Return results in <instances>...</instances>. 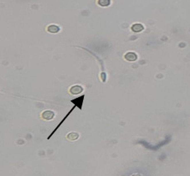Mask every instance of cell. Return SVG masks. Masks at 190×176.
Wrapping results in <instances>:
<instances>
[{"instance_id": "obj_1", "label": "cell", "mask_w": 190, "mask_h": 176, "mask_svg": "<svg viewBox=\"0 0 190 176\" xmlns=\"http://www.w3.org/2000/svg\"><path fill=\"white\" fill-rule=\"evenodd\" d=\"M55 116V113L53 110H44L40 114V118L45 121H49V120L54 119Z\"/></svg>"}, {"instance_id": "obj_2", "label": "cell", "mask_w": 190, "mask_h": 176, "mask_svg": "<svg viewBox=\"0 0 190 176\" xmlns=\"http://www.w3.org/2000/svg\"><path fill=\"white\" fill-rule=\"evenodd\" d=\"M82 91H83V87L80 85L73 86L72 87L69 88V93L71 95H77Z\"/></svg>"}, {"instance_id": "obj_3", "label": "cell", "mask_w": 190, "mask_h": 176, "mask_svg": "<svg viewBox=\"0 0 190 176\" xmlns=\"http://www.w3.org/2000/svg\"><path fill=\"white\" fill-rule=\"evenodd\" d=\"M84 98H85V96H80V97L72 100L71 102L73 103L74 105H76L80 109H82V104H83V100H84Z\"/></svg>"}, {"instance_id": "obj_4", "label": "cell", "mask_w": 190, "mask_h": 176, "mask_svg": "<svg viewBox=\"0 0 190 176\" xmlns=\"http://www.w3.org/2000/svg\"><path fill=\"white\" fill-rule=\"evenodd\" d=\"M46 30H47V31L49 32V33L56 34V33H58V32L59 31L60 28H59V26H57V25H49Z\"/></svg>"}, {"instance_id": "obj_5", "label": "cell", "mask_w": 190, "mask_h": 176, "mask_svg": "<svg viewBox=\"0 0 190 176\" xmlns=\"http://www.w3.org/2000/svg\"><path fill=\"white\" fill-rule=\"evenodd\" d=\"M79 138V134L76 133V132H72V133H69V134L67 135V139L68 141H76Z\"/></svg>"}, {"instance_id": "obj_6", "label": "cell", "mask_w": 190, "mask_h": 176, "mask_svg": "<svg viewBox=\"0 0 190 176\" xmlns=\"http://www.w3.org/2000/svg\"><path fill=\"white\" fill-rule=\"evenodd\" d=\"M144 27L141 24H139V23H136V24L133 25L132 26V30L134 31V32H140L141 30H143Z\"/></svg>"}, {"instance_id": "obj_7", "label": "cell", "mask_w": 190, "mask_h": 176, "mask_svg": "<svg viewBox=\"0 0 190 176\" xmlns=\"http://www.w3.org/2000/svg\"><path fill=\"white\" fill-rule=\"evenodd\" d=\"M125 59L128 61H135L137 59V55L133 52H129L125 55Z\"/></svg>"}, {"instance_id": "obj_8", "label": "cell", "mask_w": 190, "mask_h": 176, "mask_svg": "<svg viewBox=\"0 0 190 176\" xmlns=\"http://www.w3.org/2000/svg\"><path fill=\"white\" fill-rule=\"evenodd\" d=\"M97 3L100 7H108L111 3L110 0H98Z\"/></svg>"}]
</instances>
